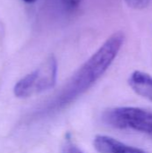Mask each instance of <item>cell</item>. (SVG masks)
Returning a JSON list of instances; mask_svg holds the SVG:
<instances>
[{
  "instance_id": "8992f818",
  "label": "cell",
  "mask_w": 152,
  "mask_h": 153,
  "mask_svg": "<svg viewBox=\"0 0 152 153\" xmlns=\"http://www.w3.org/2000/svg\"><path fill=\"white\" fill-rule=\"evenodd\" d=\"M125 2L129 7L133 9L143 10L150 5L151 0H125Z\"/></svg>"
},
{
  "instance_id": "5b68a950",
  "label": "cell",
  "mask_w": 152,
  "mask_h": 153,
  "mask_svg": "<svg viewBox=\"0 0 152 153\" xmlns=\"http://www.w3.org/2000/svg\"><path fill=\"white\" fill-rule=\"evenodd\" d=\"M128 84L135 93L152 102V76L151 74L140 70L133 71L129 75Z\"/></svg>"
},
{
  "instance_id": "6da1fadb",
  "label": "cell",
  "mask_w": 152,
  "mask_h": 153,
  "mask_svg": "<svg viewBox=\"0 0 152 153\" xmlns=\"http://www.w3.org/2000/svg\"><path fill=\"white\" fill-rule=\"evenodd\" d=\"M125 33L121 30L111 34L68 79L61 90L32 114L33 118H43L65 108L89 89H90L108 70L124 42Z\"/></svg>"
},
{
  "instance_id": "3957f363",
  "label": "cell",
  "mask_w": 152,
  "mask_h": 153,
  "mask_svg": "<svg viewBox=\"0 0 152 153\" xmlns=\"http://www.w3.org/2000/svg\"><path fill=\"white\" fill-rule=\"evenodd\" d=\"M102 119L108 126L130 130L152 137V112L135 107H118L106 110Z\"/></svg>"
},
{
  "instance_id": "9c48e42d",
  "label": "cell",
  "mask_w": 152,
  "mask_h": 153,
  "mask_svg": "<svg viewBox=\"0 0 152 153\" xmlns=\"http://www.w3.org/2000/svg\"><path fill=\"white\" fill-rule=\"evenodd\" d=\"M22 1L27 3V4H32V3H35L37 0H22Z\"/></svg>"
},
{
  "instance_id": "ba28073f",
  "label": "cell",
  "mask_w": 152,
  "mask_h": 153,
  "mask_svg": "<svg viewBox=\"0 0 152 153\" xmlns=\"http://www.w3.org/2000/svg\"><path fill=\"white\" fill-rule=\"evenodd\" d=\"M82 1L83 0H61L64 6L69 11H74L78 9L82 5Z\"/></svg>"
},
{
  "instance_id": "52a82bcc",
  "label": "cell",
  "mask_w": 152,
  "mask_h": 153,
  "mask_svg": "<svg viewBox=\"0 0 152 153\" xmlns=\"http://www.w3.org/2000/svg\"><path fill=\"white\" fill-rule=\"evenodd\" d=\"M62 153H83V152L72 141L66 140L62 146Z\"/></svg>"
},
{
  "instance_id": "7a4b0ae2",
  "label": "cell",
  "mask_w": 152,
  "mask_h": 153,
  "mask_svg": "<svg viewBox=\"0 0 152 153\" xmlns=\"http://www.w3.org/2000/svg\"><path fill=\"white\" fill-rule=\"evenodd\" d=\"M57 61L49 56L35 70L20 79L13 87V94L19 99H26L52 89L56 82Z\"/></svg>"
},
{
  "instance_id": "277c9868",
  "label": "cell",
  "mask_w": 152,
  "mask_h": 153,
  "mask_svg": "<svg viewBox=\"0 0 152 153\" xmlns=\"http://www.w3.org/2000/svg\"><path fill=\"white\" fill-rule=\"evenodd\" d=\"M93 146L99 153H147L141 149L127 145L113 137L103 134L95 136Z\"/></svg>"
}]
</instances>
